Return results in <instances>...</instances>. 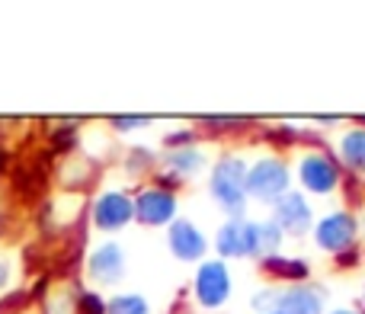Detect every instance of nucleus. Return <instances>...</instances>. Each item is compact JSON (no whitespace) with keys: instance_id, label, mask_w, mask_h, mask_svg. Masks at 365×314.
<instances>
[{"instance_id":"obj_17","label":"nucleus","mask_w":365,"mask_h":314,"mask_svg":"<svg viewBox=\"0 0 365 314\" xmlns=\"http://www.w3.org/2000/svg\"><path fill=\"white\" fill-rule=\"evenodd\" d=\"M205 128H218V132H240V128L250 126V119H240V116H215V119H202Z\"/></svg>"},{"instance_id":"obj_5","label":"nucleus","mask_w":365,"mask_h":314,"mask_svg":"<svg viewBox=\"0 0 365 314\" xmlns=\"http://www.w3.org/2000/svg\"><path fill=\"white\" fill-rule=\"evenodd\" d=\"M311 240L317 250L330 253L334 260L359 250V215L353 208H334V212L321 215L311 228Z\"/></svg>"},{"instance_id":"obj_12","label":"nucleus","mask_w":365,"mask_h":314,"mask_svg":"<svg viewBox=\"0 0 365 314\" xmlns=\"http://www.w3.org/2000/svg\"><path fill=\"white\" fill-rule=\"evenodd\" d=\"M164 167H167V173L158 176V186L173 189V193H177V186L182 180H192V176H199L202 170L208 167V157H205V151H202L199 145L173 148V151L164 154Z\"/></svg>"},{"instance_id":"obj_3","label":"nucleus","mask_w":365,"mask_h":314,"mask_svg":"<svg viewBox=\"0 0 365 314\" xmlns=\"http://www.w3.org/2000/svg\"><path fill=\"white\" fill-rule=\"evenodd\" d=\"M295 189H302L304 196H317V199H327V196L340 193L343 189V180H346V173H343V167L336 163L334 151H327V148L321 145H311V148H302L295 157Z\"/></svg>"},{"instance_id":"obj_21","label":"nucleus","mask_w":365,"mask_h":314,"mask_svg":"<svg viewBox=\"0 0 365 314\" xmlns=\"http://www.w3.org/2000/svg\"><path fill=\"white\" fill-rule=\"evenodd\" d=\"M340 116H321V119H317V126H340Z\"/></svg>"},{"instance_id":"obj_18","label":"nucleus","mask_w":365,"mask_h":314,"mask_svg":"<svg viewBox=\"0 0 365 314\" xmlns=\"http://www.w3.org/2000/svg\"><path fill=\"white\" fill-rule=\"evenodd\" d=\"M77 314H106V302L96 292H81L77 295Z\"/></svg>"},{"instance_id":"obj_8","label":"nucleus","mask_w":365,"mask_h":314,"mask_svg":"<svg viewBox=\"0 0 365 314\" xmlns=\"http://www.w3.org/2000/svg\"><path fill=\"white\" fill-rule=\"evenodd\" d=\"M180 218V199L173 189L145 186L135 196V221L148 228H170Z\"/></svg>"},{"instance_id":"obj_2","label":"nucleus","mask_w":365,"mask_h":314,"mask_svg":"<svg viewBox=\"0 0 365 314\" xmlns=\"http://www.w3.org/2000/svg\"><path fill=\"white\" fill-rule=\"evenodd\" d=\"M208 193H212L215 206L227 215V218H247V157L240 154H221L208 170Z\"/></svg>"},{"instance_id":"obj_13","label":"nucleus","mask_w":365,"mask_h":314,"mask_svg":"<svg viewBox=\"0 0 365 314\" xmlns=\"http://www.w3.org/2000/svg\"><path fill=\"white\" fill-rule=\"evenodd\" d=\"M334 157L343 167V173L356 176V180H365V128L359 126V122L349 126V128H343V132L336 135Z\"/></svg>"},{"instance_id":"obj_9","label":"nucleus","mask_w":365,"mask_h":314,"mask_svg":"<svg viewBox=\"0 0 365 314\" xmlns=\"http://www.w3.org/2000/svg\"><path fill=\"white\" fill-rule=\"evenodd\" d=\"M272 311H279V314H327V292L311 283L276 285Z\"/></svg>"},{"instance_id":"obj_6","label":"nucleus","mask_w":365,"mask_h":314,"mask_svg":"<svg viewBox=\"0 0 365 314\" xmlns=\"http://www.w3.org/2000/svg\"><path fill=\"white\" fill-rule=\"evenodd\" d=\"M231 292H234V279H231V270H227L225 260L212 257V260H202V263L195 266L192 298L199 302V308H205V311L225 308Z\"/></svg>"},{"instance_id":"obj_11","label":"nucleus","mask_w":365,"mask_h":314,"mask_svg":"<svg viewBox=\"0 0 365 314\" xmlns=\"http://www.w3.org/2000/svg\"><path fill=\"white\" fill-rule=\"evenodd\" d=\"M128 221H135V196H128L125 189H106L93 202V225L100 231H122Z\"/></svg>"},{"instance_id":"obj_19","label":"nucleus","mask_w":365,"mask_h":314,"mask_svg":"<svg viewBox=\"0 0 365 314\" xmlns=\"http://www.w3.org/2000/svg\"><path fill=\"white\" fill-rule=\"evenodd\" d=\"M113 126L119 128V132H135V128L151 126V119H148V116H125V119H113Z\"/></svg>"},{"instance_id":"obj_25","label":"nucleus","mask_w":365,"mask_h":314,"mask_svg":"<svg viewBox=\"0 0 365 314\" xmlns=\"http://www.w3.org/2000/svg\"><path fill=\"white\" fill-rule=\"evenodd\" d=\"M266 314H279V311H266Z\"/></svg>"},{"instance_id":"obj_4","label":"nucleus","mask_w":365,"mask_h":314,"mask_svg":"<svg viewBox=\"0 0 365 314\" xmlns=\"http://www.w3.org/2000/svg\"><path fill=\"white\" fill-rule=\"evenodd\" d=\"M292 163L282 154H259L257 161H247V196L259 206H276L292 189Z\"/></svg>"},{"instance_id":"obj_24","label":"nucleus","mask_w":365,"mask_h":314,"mask_svg":"<svg viewBox=\"0 0 365 314\" xmlns=\"http://www.w3.org/2000/svg\"><path fill=\"white\" fill-rule=\"evenodd\" d=\"M359 126H362V128H365V116H359Z\"/></svg>"},{"instance_id":"obj_20","label":"nucleus","mask_w":365,"mask_h":314,"mask_svg":"<svg viewBox=\"0 0 365 314\" xmlns=\"http://www.w3.org/2000/svg\"><path fill=\"white\" fill-rule=\"evenodd\" d=\"M327 314H365L362 308H349V305H340V308H327Z\"/></svg>"},{"instance_id":"obj_1","label":"nucleus","mask_w":365,"mask_h":314,"mask_svg":"<svg viewBox=\"0 0 365 314\" xmlns=\"http://www.w3.org/2000/svg\"><path fill=\"white\" fill-rule=\"evenodd\" d=\"M285 234L272 218H225V225L215 231V253L218 260H266L272 253H282Z\"/></svg>"},{"instance_id":"obj_16","label":"nucleus","mask_w":365,"mask_h":314,"mask_svg":"<svg viewBox=\"0 0 365 314\" xmlns=\"http://www.w3.org/2000/svg\"><path fill=\"white\" fill-rule=\"evenodd\" d=\"M106 314H151V305L148 298L125 292V295H115L113 302H106Z\"/></svg>"},{"instance_id":"obj_14","label":"nucleus","mask_w":365,"mask_h":314,"mask_svg":"<svg viewBox=\"0 0 365 314\" xmlns=\"http://www.w3.org/2000/svg\"><path fill=\"white\" fill-rule=\"evenodd\" d=\"M87 270H90V276H93V283L115 285L125 276V253H122V247L115 244V240H106V244H100L90 253Z\"/></svg>"},{"instance_id":"obj_7","label":"nucleus","mask_w":365,"mask_h":314,"mask_svg":"<svg viewBox=\"0 0 365 314\" xmlns=\"http://www.w3.org/2000/svg\"><path fill=\"white\" fill-rule=\"evenodd\" d=\"M269 208H272L269 218L276 221L279 231H282L285 238H304V234H311V228H314V221H317L311 199L295 186H292L289 193Z\"/></svg>"},{"instance_id":"obj_10","label":"nucleus","mask_w":365,"mask_h":314,"mask_svg":"<svg viewBox=\"0 0 365 314\" xmlns=\"http://www.w3.org/2000/svg\"><path fill=\"white\" fill-rule=\"evenodd\" d=\"M167 247L170 253L180 260V263H195L199 266L202 260L208 257V238L195 221L189 218H177L170 228H167Z\"/></svg>"},{"instance_id":"obj_22","label":"nucleus","mask_w":365,"mask_h":314,"mask_svg":"<svg viewBox=\"0 0 365 314\" xmlns=\"http://www.w3.org/2000/svg\"><path fill=\"white\" fill-rule=\"evenodd\" d=\"M4 283H6V263L0 260V285H4Z\"/></svg>"},{"instance_id":"obj_15","label":"nucleus","mask_w":365,"mask_h":314,"mask_svg":"<svg viewBox=\"0 0 365 314\" xmlns=\"http://www.w3.org/2000/svg\"><path fill=\"white\" fill-rule=\"evenodd\" d=\"M259 270L266 279L279 285H295L311 279V263L304 257H285V253H272V257L259 260Z\"/></svg>"},{"instance_id":"obj_23","label":"nucleus","mask_w":365,"mask_h":314,"mask_svg":"<svg viewBox=\"0 0 365 314\" xmlns=\"http://www.w3.org/2000/svg\"><path fill=\"white\" fill-rule=\"evenodd\" d=\"M362 311H365V279H362Z\"/></svg>"}]
</instances>
